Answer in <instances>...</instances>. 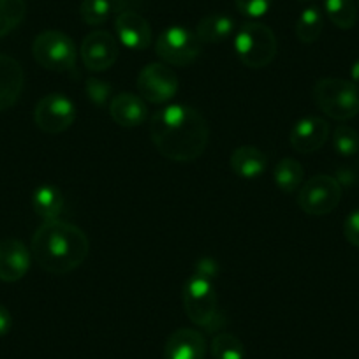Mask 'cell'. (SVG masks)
Instances as JSON below:
<instances>
[{"mask_svg":"<svg viewBox=\"0 0 359 359\" xmlns=\"http://www.w3.org/2000/svg\"><path fill=\"white\" fill-rule=\"evenodd\" d=\"M150 136L157 150L175 162H191L208 147L210 127L198 109L169 104L154 113Z\"/></svg>","mask_w":359,"mask_h":359,"instance_id":"cell-1","label":"cell"},{"mask_svg":"<svg viewBox=\"0 0 359 359\" xmlns=\"http://www.w3.org/2000/svg\"><path fill=\"white\" fill-rule=\"evenodd\" d=\"M90 243L85 231L65 220L44 222L34 233L32 257L44 271L65 275L85 262Z\"/></svg>","mask_w":359,"mask_h":359,"instance_id":"cell-2","label":"cell"},{"mask_svg":"<svg viewBox=\"0 0 359 359\" xmlns=\"http://www.w3.org/2000/svg\"><path fill=\"white\" fill-rule=\"evenodd\" d=\"M219 273V266L213 259L205 257L198 262L196 271L185 282L182 299L189 319L199 327L208 331H219L226 326V316L219 310L215 280Z\"/></svg>","mask_w":359,"mask_h":359,"instance_id":"cell-3","label":"cell"},{"mask_svg":"<svg viewBox=\"0 0 359 359\" xmlns=\"http://www.w3.org/2000/svg\"><path fill=\"white\" fill-rule=\"evenodd\" d=\"M313 101L324 115L345 122L359 113V86L348 79L323 78L313 86Z\"/></svg>","mask_w":359,"mask_h":359,"instance_id":"cell-4","label":"cell"},{"mask_svg":"<svg viewBox=\"0 0 359 359\" xmlns=\"http://www.w3.org/2000/svg\"><path fill=\"white\" fill-rule=\"evenodd\" d=\"M277 37L268 25L248 22L234 36V51L241 64L250 69H262L273 62L277 55Z\"/></svg>","mask_w":359,"mask_h":359,"instance_id":"cell-5","label":"cell"},{"mask_svg":"<svg viewBox=\"0 0 359 359\" xmlns=\"http://www.w3.org/2000/svg\"><path fill=\"white\" fill-rule=\"evenodd\" d=\"M32 55L46 71L67 72L74 69L78 48L67 34L60 30H44L34 39Z\"/></svg>","mask_w":359,"mask_h":359,"instance_id":"cell-6","label":"cell"},{"mask_svg":"<svg viewBox=\"0 0 359 359\" xmlns=\"http://www.w3.org/2000/svg\"><path fill=\"white\" fill-rule=\"evenodd\" d=\"M203 43L198 34L185 27H169L155 41V51L164 64L175 67L191 65L201 55Z\"/></svg>","mask_w":359,"mask_h":359,"instance_id":"cell-7","label":"cell"},{"mask_svg":"<svg viewBox=\"0 0 359 359\" xmlns=\"http://www.w3.org/2000/svg\"><path fill=\"white\" fill-rule=\"evenodd\" d=\"M341 199V185L337 178L317 175L306 180L298 192V206L305 213L323 217L333 212Z\"/></svg>","mask_w":359,"mask_h":359,"instance_id":"cell-8","label":"cell"},{"mask_svg":"<svg viewBox=\"0 0 359 359\" xmlns=\"http://www.w3.org/2000/svg\"><path fill=\"white\" fill-rule=\"evenodd\" d=\"M137 92L141 97L151 104H164L171 101L178 92V76L168 64L154 62L141 69L137 76Z\"/></svg>","mask_w":359,"mask_h":359,"instance_id":"cell-9","label":"cell"},{"mask_svg":"<svg viewBox=\"0 0 359 359\" xmlns=\"http://www.w3.org/2000/svg\"><path fill=\"white\" fill-rule=\"evenodd\" d=\"M76 106L64 94H48L34 109V122L43 133L60 134L74 123Z\"/></svg>","mask_w":359,"mask_h":359,"instance_id":"cell-10","label":"cell"},{"mask_svg":"<svg viewBox=\"0 0 359 359\" xmlns=\"http://www.w3.org/2000/svg\"><path fill=\"white\" fill-rule=\"evenodd\" d=\"M118 41L106 30L90 32L81 43V60L88 71L102 72L115 65L118 58Z\"/></svg>","mask_w":359,"mask_h":359,"instance_id":"cell-11","label":"cell"},{"mask_svg":"<svg viewBox=\"0 0 359 359\" xmlns=\"http://www.w3.org/2000/svg\"><path fill=\"white\" fill-rule=\"evenodd\" d=\"M32 254L25 243L16 238L0 241V280L18 282L29 273Z\"/></svg>","mask_w":359,"mask_h":359,"instance_id":"cell-12","label":"cell"},{"mask_svg":"<svg viewBox=\"0 0 359 359\" xmlns=\"http://www.w3.org/2000/svg\"><path fill=\"white\" fill-rule=\"evenodd\" d=\"M330 137V123L320 116H305L292 126L291 147L299 154H312L319 150Z\"/></svg>","mask_w":359,"mask_h":359,"instance_id":"cell-13","label":"cell"},{"mask_svg":"<svg viewBox=\"0 0 359 359\" xmlns=\"http://www.w3.org/2000/svg\"><path fill=\"white\" fill-rule=\"evenodd\" d=\"M115 30L120 44L129 50H147L154 39L150 23L134 11L120 13L115 20Z\"/></svg>","mask_w":359,"mask_h":359,"instance_id":"cell-14","label":"cell"},{"mask_svg":"<svg viewBox=\"0 0 359 359\" xmlns=\"http://www.w3.org/2000/svg\"><path fill=\"white\" fill-rule=\"evenodd\" d=\"M206 348L205 334L191 327H180L165 340L164 359H205Z\"/></svg>","mask_w":359,"mask_h":359,"instance_id":"cell-15","label":"cell"},{"mask_svg":"<svg viewBox=\"0 0 359 359\" xmlns=\"http://www.w3.org/2000/svg\"><path fill=\"white\" fill-rule=\"evenodd\" d=\"M109 115L118 123L120 127L133 129L140 127L148 120V106L141 95L122 92V94L113 95L109 102Z\"/></svg>","mask_w":359,"mask_h":359,"instance_id":"cell-16","label":"cell"},{"mask_svg":"<svg viewBox=\"0 0 359 359\" xmlns=\"http://www.w3.org/2000/svg\"><path fill=\"white\" fill-rule=\"evenodd\" d=\"M25 74L18 60L9 55H0V111H6L22 95Z\"/></svg>","mask_w":359,"mask_h":359,"instance_id":"cell-17","label":"cell"},{"mask_svg":"<svg viewBox=\"0 0 359 359\" xmlns=\"http://www.w3.org/2000/svg\"><path fill=\"white\" fill-rule=\"evenodd\" d=\"M229 164L234 175L245 180H254L266 171L268 158H266L264 151H261L259 148L245 144V147H238L231 154Z\"/></svg>","mask_w":359,"mask_h":359,"instance_id":"cell-18","label":"cell"},{"mask_svg":"<svg viewBox=\"0 0 359 359\" xmlns=\"http://www.w3.org/2000/svg\"><path fill=\"white\" fill-rule=\"evenodd\" d=\"M65 206V198L62 194V191L55 185H41L34 191L32 194V208L36 212L37 217L44 220V222H50V220L60 219V215L64 213Z\"/></svg>","mask_w":359,"mask_h":359,"instance_id":"cell-19","label":"cell"},{"mask_svg":"<svg viewBox=\"0 0 359 359\" xmlns=\"http://www.w3.org/2000/svg\"><path fill=\"white\" fill-rule=\"evenodd\" d=\"M234 20L227 15H220V13H213V15L205 16L201 22L196 27V34H198L201 43L208 44H219L229 39L234 34Z\"/></svg>","mask_w":359,"mask_h":359,"instance_id":"cell-20","label":"cell"},{"mask_svg":"<svg viewBox=\"0 0 359 359\" xmlns=\"http://www.w3.org/2000/svg\"><path fill=\"white\" fill-rule=\"evenodd\" d=\"M303 178H305V169L292 157L282 158L273 169L275 185L284 194H294L303 185Z\"/></svg>","mask_w":359,"mask_h":359,"instance_id":"cell-21","label":"cell"},{"mask_svg":"<svg viewBox=\"0 0 359 359\" xmlns=\"http://www.w3.org/2000/svg\"><path fill=\"white\" fill-rule=\"evenodd\" d=\"M324 29V16L319 8L310 6V8L303 9L302 15L298 16L294 25V34L303 44H312L319 39Z\"/></svg>","mask_w":359,"mask_h":359,"instance_id":"cell-22","label":"cell"},{"mask_svg":"<svg viewBox=\"0 0 359 359\" xmlns=\"http://www.w3.org/2000/svg\"><path fill=\"white\" fill-rule=\"evenodd\" d=\"M324 9L334 27L348 30L358 22V9L354 0H324Z\"/></svg>","mask_w":359,"mask_h":359,"instance_id":"cell-23","label":"cell"},{"mask_svg":"<svg viewBox=\"0 0 359 359\" xmlns=\"http://www.w3.org/2000/svg\"><path fill=\"white\" fill-rule=\"evenodd\" d=\"M210 351L215 359H245V345L236 334L220 331L213 337Z\"/></svg>","mask_w":359,"mask_h":359,"instance_id":"cell-24","label":"cell"},{"mask_svg":"<svg viewBox=\"0 0 359 359\" xmlns=\"http://www.w3.org/2000/svg\"><path fill=\"white\" fill-rule=\"evenodd\" d=\"M115 0H83L79 6V15L86 25H102L115 13Z\"/></svg>","mask_w":359,"mask_h":359,"instance_id":"cell-25","label":"cell"},{"mask_svg":"<svg viewBox=\"0 0 359 359\" xmlns=\"http://www.w3.org/2000/svg\"><path fill=\"white\" fill-rule=\"evenodd\" d=\"M27 15L25 0H0V37L11 34Z\"/></svg>","mask_w":359,"mask_h":359,"instance_id":"cell-26","label":"cell"},{"mask_svg":"<svg viewBox=\"0 0 359 359\" xmlns=\"http://www.w3.org/2000/svg\"><path fill=\"white\" fill-rule=\"evenodd\" d=\"M333 148L341 157H352L359 151V134L352 127L340 123L333 133Z\"/></svg>","mask_w":359,"mask_h":359,"instance_id":"cell-27","label":"cell"},{"mask_svg":"<svg viewBox=\"0 0 359 359\" xmlns=\"http://www.w3.org/2000/svg\"><path fill=\"white\" fill-rule=\"evenodd\" d=\"M85 92L92 104L99 108H106V106L109 108V102L113 99V86L106 79L88 78L85 83Z\"/></svg>","mask_w":359,"mask_h":359,"instance_id":"cell-28","label":"cell"},{"mask_svg":"<svg viewBox=\"0 0 359 359\" xmlns=\"http://www.w3.org/2000/svg\"><path fill=\"white\" fill-rule=\"evenodd\" d=\"M271 2L273 0H234L240 15L250 20L262 18L269 11V8H271Z\"/></svg>","mask_w":359,"mask_h":359,"instance_id":"cell-29","label":"cell"},{"mask_svg":"<svg viewBox=\"0 0 359 359\" xmlns=\"http://www.w3.org/2000/svg\"><path fill=\"white\" fill-rule=\"evenodd\" d=\"M344 236L352 247L359 248V210H354L344 222Z\"/></svg>","mask_w":359,"mask_h":359,"instance_id":"cell-30","label":"cell"},{"mask_svg":"<svg viewBox=\"0 0 359 359\" xmlns=\"http://www.w3.org/2000/svg\"><path fill=\"white\" fill-rule=\"evenodd\" d=\"M13 327V317L9 313V310L4 305H0V337H6V334L11 331Z\"/></svg>","mask_w":359,"mask_h":359,"instance_id":"cell-31","label":"cell"},{"mask_svg":"<svg viewBox=\"0 0 359 359\" xmlns=\"http://www.w3.org/2000/svg\"><path fill=\"white\" fill-rule=\"evenodd\" d=\"M351 81L354 83V85L359 86V58L354 62V64H352V67H351Z\"/></svg>","mask_w":359,"mask_h":359,"instance_id":"cell-32","label":"cell"},{"mask_svg":"<svg viewBox=\"0 0 359 359\" xmlns=\"http://www.w3.org/2000/svg\"><path fill=\"white\" fill-rule=\"evenodd\" d=\"M299 2H306V0H299Z\"/></svg>","mask_w":359,"mask_h":359,"instance_id":"cell-33","label":"cell"},{"mask_svg":"<svg viewBox=\"0 0 359 359\" xmlns=\"http://www.w3.org/2000/svg\"><path fill=\"white\" fill-rule=\"evenodd\" d=\"M358 4H359V0H358Z\"/></svg>","mask_w":359,"mask_h":359,"instance_id":"cell-34","label":"cell"}]
</instances>
